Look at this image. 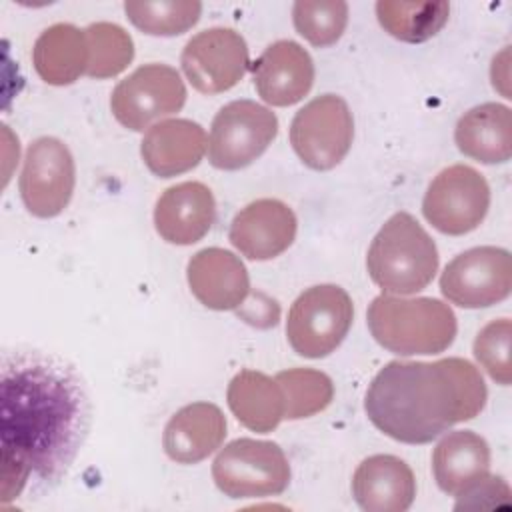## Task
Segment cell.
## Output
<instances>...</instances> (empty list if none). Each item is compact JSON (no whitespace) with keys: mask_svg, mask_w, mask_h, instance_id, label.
Masks as SVG:
<instances>
[{"mask_svg":"<svg viewBox=\"0 0 512 512\" xmlns=\"http://www.w3.org/2000/svg\"><path fill=\"white\" fill-rule=\"evenodd\" d=\"M0 414L4 502L22 492L30 474L58 480L72 464L88 424L78 380L36 354L4 360Z\"/></svg>","mask_w":512,"mask_h":512,"instance_id":"1","label":"cell"},{"mask_svg":"<svg viewBox=\"0 0 512 512\" xmlns=\"http://www.w3.org/2000/svg\"><path fill=\"white\" fill-rule=\"evenodd\" d=\"M486 398L480 370L464 358L392 360L372 378L364 408L368 420L392 440L428 444L478 416Z\"/></svg>","mask_w":512,"mask_h":512,"instance_id":"2","label":"cell"},{"mask_svg":"<svg viewBox=\"0 0 512 512\" xmlns=\"http://www.w3.org/2000/svg\"><path fill=\"white\" fill-rule=\"evenodd\" d=\"M366 318L374 340L400 356L440 354L454 342L458 330L452 308L426 296H376Z\"/></svg>","mask_w":512,"mask_h":512,"instance_id":"3","label":"cell"},{"mask_svg":"<svg viewBox=\"0 0 512 512\" xmlns=\"http://www.w3.org/2000/svg\"><path fill=\"white\" fill-rule=\"evenodd\" d=\"M438 248L422 224L408 212L392 214L374 236L366 268L386 294H416L438 272Z\"/></svg>","mask_w":512,"mask_h":512,"instance_id":"4","label":"cell"},{"mask_svg":"<svg viewBox=\"0 0 512 512\" xmlns=\"http://www.w3.org/2000/svg\"><path fill=\"white\" fill-rule=\"evenodd\" d=\"M212 478L228 498H266L288 488L290 464L276 442L238 438L214 458Z\"/></svg>","mask_w":512,"mask_h":512,"instance_id":"5","label":"cell"},{"mask_svg":"<svg viewBox=\"0 0 512 512\" xmlns=\"http://www.w3.org/2000/svg\"><path fill=\"white\" fill-rule=\"evenodd\" d=\"M354 318L348 292L336 284H318L304 290L290 306L286 338L304 358H324L346 338Z\"/></svg>","mask_w":512,"mask_h":512,"instance_id":"6","label":"cell"},{"mask_svg":"<svg viewBox=\"0 0 512 512\" xmlns=\"http://www.w3.org/2000/svg\"><path fill=\"white\" fill-rule=\"evenodd\" d=\"M278 134L276 114L254 102L224 104L210 126L208 160L218 170H240L258 160Z\"/></svg>","mask_w":512,"mask_h":512,"instance_id":"7","label":"cell"},{"mask_svg":"<svg viewBox=\"0 0 512 512\" xmlns=\"http://www.w3.org/2000/svg\"><path fill=\"white\" fill-rule=\"evenodd\" d=\"M354 118L344 98L322 94L304 104L292 118L290 144L312 170H330L348 154Z\"/></svg>","mask_w":512,"mask_h":512,"instance_id":"8","label":"cell"},{"mask_svg":"<svg viewBox=\"0 0 512 512\" xmlns=\"http://www.w3.org/2000/svg\"><path fill=\"white\" fill-rule=\"evenodd\" d=\"M186 86L176 68L144 64L116 84L110 96L114 118L128 130L142 132L162 118L182 110Z\"/></svg>","mask_w":512,"mask_h":512,"instance_id":"9","label":"cell"},{"mask_svg":"<svg viewBox=\"0 0 512 512\" xmlns=\"http://www.w3.org/2000/svg\"><path fill=\"white\" fill-rule=\"evenodd\" d=\"M490 208L486 178L466 164L444 168L428 184L422 200L424 218L442 234L462 236L476 230Z\"/></svg>","mask_w":512,"mask_h":512,"instance_id":"10","label":"cell"},{"mask_svg":"<svg viewBox=\"0 0 512 512\" xmlns=\"http://www.w3.org/2000/svg\"><path fill=\"white\" fill-rule=\"evenodd\" d=\"M76 186V164L68 146L54 136L36 138L24 156L18 180L26 210L38 218H54L68 204Z\"/></svg>","mask_w":512,"mask_h":512,"instance_id":"11","label":"cell"},{"mask_svg":"<svg viewBox=\"0 0 512 512\" xmlns=\"http://www.w3.org/2000/svg\"><path fill=\"white\" fill-rule=\"evenodd\" d=\"M512 290V256L506 248L476 246L452 258L442 276L440 292L460 308H488Z\"/></svg>","mask_w":512,"mask_h":512,"instance_id":"12","label":"cell"},{"mask_svg":"<svg viewBox=\"0 0 512 512\" xmlns=\"http://www.w3.org/2000/svg\"><path fill=\"white\" fill-rule=\"evenodd\" d=\"M180 64L194 90L220 94L244 78L250 56L240 32L216 26L198 32L186 42Z\"/></svg>","mask_w":512,"mask_h":512,"instance_id":"13","label":"cell"},{"mask_svg":"<svg viewBox=\"0 0 512 512\" xmlns=\"http://www.w3.org/2000/svg\"><path fill=\"white\" fill-rule=\"evenodd\" d=\"M296 214L276 198H260L246 204L232 220L228 238L250 260H272L296 238Z\"/></svg>","mask_w":512,"mask_h":512,"instance_id":"14","label":"cell"},{"mask_svg":"<svg viewBox=\"0 0 512 512\" xmlns=\"http://www.w3.org/2000/svg\"><path fill=\"white\" fill-rule=\"evenodd\" d=\"M254 88L270 106L300 102L314 84V62L294 40H278L266 46L252 68Z\"/></svg>","mask_w":512,"mask_h":512,"instance_id":"15","label":"cell"},{"mask_svg":"<svg viewBox=\"0 0 512 512\" xmlns=\"http://www.w3.org/2000/svg\"><path fill=\"white\" fill-rule=\"evenodd\" d=\"M186 278L194 298L210 310H236L250 294V278L244 262L230 250H198L186 268Z\"/></svg>","mask_w":512,"mask_h":512,"instance_id":"16","label":"cell"},{"mask_svg":"<svg viewBox=\"0 0 512 512\" xmlns=\"http://www.w3.org/2000/svg\"><path fill=\"white\" fill-rule=\"evenodd\" d=\"M216 220L212 190L202 182H180L166 188L154 206V226L162 240L190 246L202 240Z\"/></svg>","mask_w":512,"mask_h":512,"instance_id":"17","label":"cell"},{"mask_svg":"<svg viewBox=\"0 0 512 512\" xmlns=\"http://www.w3.org/2000/svg\"><path fill=\"white\" fill-rule=\"evenodd\" d=\"M352 496L366 512H404L416 498V478L402 458L374 454L354 470Z\"/></svg>","mask_w":512,"mask_h":512,"instance_id":"18","label":"cell"},{"mask_svg":"<svg viewBox=\"0 0 512 512\" xmlns=\"http://www.w3.org/2000/svg\"><path fill=\"white\" fill-rule=\"evenodd\" d=\"M208 150L204 128L186 118L160 120L142 138L140 154L148 170L160 178L184 174L200 164Z\"/></svg>","mask_w":512,"mask_h":512,"instance_id":"19","label":"cell"},{"mask_svg":"<svg viewBox=\"0 0 512 512\" xmlns=\"http://www.w3.org/2000/svg\"><path fill=\"white\" fill-rule=\"evenodd\" d=\"M226 418L212 402H192L180 408L166 424L162 446L170 460L196 464L222 446Z\"/></svg>","mask_w":512,"mask_h":512,"instance_id":"20","label":"cell"},{"mask_svg":"<svg viewBox=\"0 0 512 512\" xmlns=\"http://www.w3.org/2000/svg\"><path fill=\"white\" fill-rule=\"evenodd\" d=\"M432 474L438 488L460 496L490 474V446L472 430L448 432L432 452Z\"/></svg>","mask_w":512,"mask_h":512,"instance_id":"21","label":"cell"},{"mask_svg":"<svg viewBox=\"0 0 512 512\" xmlns=\"http://www.w3.org/2000/svg\"><path fill=\"white\" fill-rule=\"evenodd\" d=\"M458 150L482 164H502L512 154V112L498 102H484L464 112L454 130Z\"/></svg>","mask_w":512,"mask_h":512,"instance_id":"22","label":"cell"},{"mask_svg":"<svg viewBox=\"0 0 512 512\" xmlns=\"http://www.w3.org/2000/svg\"><path fill=\"white\" fill-rule=\"evenodd\" d=\"M32 64L38 76L52 86L76 82L88 68V42L74 24H52L34 42Z\"/></svg>","mask_w":512,"mask_h":512,"instance_id":"23","label":"cell"},{"mask_svg":"<svg viewBox=\"0 0 512 512\" xmlns=\"http://www.w3.org/2000/svg\"><path fill=\"white\" fill-rule=\"evenodd\" d=\"M226 400L236 420L252 432H272L284 420L280 384L258 370H240L228 384Z\"/></svg>","mask_w":512,"mask_h":512,"instance_id":"24","label":"cell"},{"mask_svg":"<svg viewBox=\"0 0 512 512\" xmlns=\"http://www.w3.org/2000/svg\"><path fill=\"white\" fill-rule=\"evenodd\" d=\"M448 14V2H376V18L380 26L390 36L408 44H420L436 36L448 22Z\"/></svg>","mask_w":512,"mask_h":512,"instance_id":"25","label":"cell"},{"mask_svg":"<svg viewBox=\"0 0 512 512\" xmlns=\"http://www.w3.org/2000/svg\"><path fill=\"white\" fill-rule=\"evenodd\" d=\"M128 20L150 36H178L188 32L202 14L196 0H144L124 2Z\"/></svg>","mask_w":512,"mask_h":512,"instance_id":"26","label":"cell"},{"mask_svg":"<svg viewBox=\"0 0 512 512\" xmlns=\"http://www.w3.org/2000/svg\"><path fill=\"white\" fill-rule=\"evenodd\" d=\"M274 378L282 388L286 404L284 418L288 420L310 418L328 408L334 398V384L320 370L290 368L278 372Z\"/></svg>","mask_w":512,"mask_h":512,"instance_id":"27","label":"cell"},{"mask_svg":"<svg viewBox=\"0 0 512 512\" xmlns=\"http://www.w3.org/2000/svg\"><path fill=\"white\" fill-rule=\"evenodd\" d=\"M90 78H112L128 68L134 58V42L130 34L112 22H94L86 30Z\"/></svg>","mask_w":512,"mask_h":512,"instance_id":"28","label":"cell"},{"mask_svg":"<svg viewBox=\"0 0 512 512\" xmlns=\"http://www.w3.org/2000/svg\"><path fill=\"white\" fill-rule=\"evenodd\" d=\"M292 22L306 42L326 48L344 34L348 26V4L342 0H300L292 6Z\"/></svg>","mask_w":512,"mask_h":512,"instance_id":"29","label":"cell"},{"mask_svg":"<svg viewBox=\"0 0 512 512\" xmlns=\"http://www.w3.org/2000/svg\"><path fill=\"white\" fill-rule=\"evenodd\" d=\"M510 342L512 322L508 318L488 322L474 338V358L488 372V376L502 386H508L512 380Z\"/></svg>","mask_w":512,"mask_h":512,"instance_id":"30","label":"cell"},{"mask_svg":"<svg viewBox=\"0 0 512 512\" xmlns=\"http://www.w3.org/2000/svg\"><path fill=\"white\" fill-rule=\"evenodd\" d=\"M510 500V486L500 476L486 474L482 480L472 484L460 496H456V510L462 508H496L508 504Z\"/></svg>","mask_w":512,"mask_h":512,"instance_id":"31","label":"cell"}]
</instances>
